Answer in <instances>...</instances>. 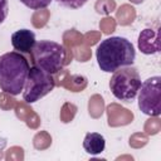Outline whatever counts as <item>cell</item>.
I'll return each instance as SVG.
<instances>
[{
    "label": "cell",
    "instance_id": "9",
    "mask_svg": "<svg viewBox=\"0 0 161 161\" xmlns=\"http://www.w3.org/2000/svg\"><path fill=\"white\" fill-rule=\"evenodd\" d=\"M14 49L21 54H29L35 44V34L29 29H19L11 34Z\"/></svg>",
    "mask_w": 161,
    "mask_h": 161
},
{
    "label": "cell",
    "instance_id": "7",
    "mask_svg": "<svg viewBox=\"0 0 161 161\" xmlns=\"http://www.w3.org/2000/svg\"><path fill=\"white\" fill-rule=\"evenodd\" d=\"M138 49L143 54H155L161 49L160 28H146L138 35Z\"/></svg>",
    "mask_w": 161,
    "mask_h": 161
},
{
    "label": "cell",
    "instance_id": "29",
    "mask_svg": "<svg viewBox=\"0 0 161 161\" xmlns=\"http://www.w3.org/2000/svg\"><path fill=\"white\" fill-rule=\"evenodd\" d=\"M60 5L69 8V9H78L80 6H83L88 0H57Z\"/></svg>",
    "mask_w": 161,
    "mask_h": 161
},
{
    "label": "cell",
    "instance_id": "32",
    "mask_svg": "<svg viewBox=\"0 0 161 161\" xmlns=\"http://www.w3.org/2000/svg\"><path fill=\"white\" fill-rule=\"evenodd\" d=\"M131 3H133V4H141V3H143V0H130Z\"/></svg>",
    "mask_w": 161,
    "mask_h": 161
},
{
    "label": "cell",
    "instance_id": "13",
    "mask_svg": "<svg viewBox=\"0 0 161 161\" xmlns=\"http://www.w3.org/2000/svg\"><path fill=\"white\" fill-rule=\"evenodd\" d=\"M104 112V99L101 94H93L88 101V113L92 118H99Z\"/></svg>",
    "mask_w": 161,
    "mask_h": 161
},
{
    "label": "cell",
    "instance_id": "33",
    "mask_svg": "<svg viewBox=\"0 0 161 161\" xmlns=\"http://www.w3.org/2000/svg\"><path fill=\"white\" fill-rule=\"evenodd\" d=\"M4 157V153H3V150H1V146H0V160Z\"/></svg>",
    "mask_w": 161,
    "mask_h": 161
},
{
    "label": "cell",
    "instance_id": "22",
    "mask_svg": "<svg viewBox=\"0 0 161 161\" xmlns=\"http://www.w3.org/2000/svg\"><path fill=\"white\" fill-rule=\"evenodd\" d=\"M147 142H148V135H146L145 132H136L130 137L128 145L132 148H141L146 146Z\"/></svg>",
    "mask_w": 161,
    "mask_h": 161
},
{
    "label": "cell",
    "instance_id": "1",
    "mask_svg": "<svg viewBox=\"0 0 161 161\" xmlns=\"http://www.w3.org/2000/svg\"><path fill=\"white\" fill-rule=\"evenodd\" d=\"M101 70L111 73L118 68L132 65L136 58L133 44L122 36H111L101 42L96 50Z\"/></svg>",
    "mask_w": 161,
    "mask_h": 161
},
{
    "label": "cell",
    "instance_id": "11",
    "mask_svg": "<svg viewBox=\"0 0 161 161\" xmlns=\"http://www.w3.org/2000/svg\"><path fill=\"white\" fill-rule=\"evenodd\" d=\"M87 86H88V79L82 74H68L60 84V87L70 92H82L86 89Z\"/></svg>",
    "mask_w": 161,
    "mask_h": 161
},
{
    "label": "cell",
    "instance_id": "19",
    "mask_svg": "<svg viewBox=\"0 0 161 161\" xmlns=\"http://www.w3.org/2000/svg\"><path fill=\"white\" fill-rule=\"evenodd\" d=\"M72 53H73V58H75L78 62H88L92 57V52H91L89 47L83 43L74 47L72 49Z\"/></svg>",
    "mask_w": 161,
    "mask_h": 161
},
{
    "label": "cell",
    "instance_id": "12",
    "mask_svg": "<svg viewBox=\"0 0 161 161\" xmlns=\"http://www.w3.org/2000/svg\"><path fill=\"white\" fill-rule=\"evenodd\" d=\"M135 19H136V9L130 4H122L116 10V20L122 26L132 24Z\"/></svg>",
    "mask_w": 161,
    "mask_h": 161
},
{
    "label": "cell",
    "instance_id": "8",
    "mask_svg": "<svg viewBox=\"0 0 161 161\" xmlns=\"http://www.w3.org/2000/svg\"><path fill=\"white\" fill-rule=\"evenodd\" d=\"M106 112H107V121L109 127L126 126L133 121V113L116 102L109 103L106 108Z\"/></svg>",
    "mask_w": 161,
    "mask_h": 161
},
{
    "label": "cell",
    "instance_id": "20",
    "mask_svg": "<svg viewBox=\"0 0 161 161\" xmlns=\"http://www.w3.org/2000/svg\"><path fill=\"white\" fill-rule=\"evenodd\" d=\"M94 9L98 14L108 15L116 10V1L114 0H97L94 4Z\"/></svg>",
    "mask_w": 161,
    "mask_h": 161
},
{
    "label": "cell",
    "instance_id": "18",
    "mask_svg": "<svg viewBox=\"0 0 161 161\" xmlns=\"http://www.w3.org/2000/svg\"><path fill=\"white\" fill-rule=\"evenodd\" d=\"M160 130H161V119L158 118V116H150V118L145 122L143 126L145 133L148 136H153L157 135Z\"/></svg>",
    "mask_w": 161,
    "mask_h": 161
},
{
    "label": "cell",
    "instance_id": "28",
    "mask_svg": "<svg viewBox=\"0 0 161 161\" xmlns=\"http://www.w3.org/2000/svg\"><path fill=\"white\" fill-rule=\"evenodd\" d=\"M40 117L38 116V113L35 112V111H33L31 112V114L26 118V121H25V123H26V126L29 127V128H31V130H36L39 126H40Z\"/></svg>",
    "mask_w": 161,
    "mask_h": 161
},
{
    "label": "cell",
    "instance_id": "24",
    "mask_svg": "<svg viewBox=\"0 0 161 161\" xmlns=\"http://www.w3.org/2000/svg\"><path fill=\"white\" fill-rule=\"evenodd\" d=\"M116 26H117V21L116 19H113L112 16H104L101 21H99V29L103 34H107L109 35L111 33H113L116 30Z\"/></svg>",
    "mask_w": 161,
    "mask_h": 161
},
{
    "label": "cell",
    "instance_id": "25",
    "mask_svg": "<svg viewBox=\"0 0 161 161\" xmlns=\"http://www.w3.org/2000/svg\"><path fill=\"white\" fill-rule=\"evenodd\" d=\"M16 104V99L13 97V94L8 93V92H1L0 93V108L4 111H9L11 108H14Z\"/></svg>",
    "mask_w": 161,
    "mask_h": 161
},
{
    "label": "cell",
    "instance_id": "26",
    "mask_svg": "<svg viewBox=\"0 0 161 161\" xmlns=\"http://www.w3.org/2000/svg\"><path fill=\"white\" fill-rule=\"evenodd\" d=\"M101 39V31H94V30H91V31H87L84 35H83V44L88 45V47H92L94 44H97Z\"/></svg>",
    "mask_w": 161,
    "mask_h": 161
},
{
    "label": "cell",
    "instance_id": "10",
    "mask_svg": "<svg viewBox=\"0 0 161 161\" xmlns=\"http://www.w3.org/2000/svg\"><path fill=\"white\" fill-rule=\"evenodd\" d=\"M106 147L104 137L97 132H88L83 140V148L89 155H98Z\"/></svg>",
    "mask_w": 161,
    "mask_h": 161
},
{
    "label": "cell",
    "instance_id": "27",
    "mask_svg": "<svg viewBox=\"0 0 161 161\" xmlns=\"http://www.w3.org/2000/svg\"><path fill=\"white\" fill-rule=\"evenodd\" d=\"M25 6H28L29 9H34V10H38V9H44L47 8L53 0H20Z\"/></svg>",
    "mask_w": 161,
    "mask_h": 161
},
{
    "label": "cell",
    "instance_id": "21",
    "mask_svg": "<svg viewBox=\"0 0 161 161\" xmlns=\"http://www.w3.org/2000/svg\"><path fill=\"white\" fill-rule=\"evenodd\" d=\"M14 109H15V114H16V117H18L20 121H24V122L26 121V118H28V117L31 114V112L34 111V109L29 106V103H26L25 101L16 102Z\"/></svg>",
    "mask_w": 161,
    "mask_h": 161
},
{
    "label": "cell",
    "instance_id": "16",
    "mask_svg": "<svg viewBox=\"0 0 161 161\" xmlns=\"http://www.w3.org/2000/svg\"><path fill=\"white\" fill-rule=\"evenodd\" d=\"M49 18H50V11H49L47 8H44V9H38V10H35V11L33 13V15H31V24H33L34 28L40 29V28H43V26L47 25Z\"/></svg>",
    "mask_w": 161,
    "mask_h": 161
},
{
    "label": "cell",
    "instance_id": "15",
    "mask_svg": "<svg viewBox=\"0 0 161 161\" xmlns=\"http://www.w3.org/2000/svg\"><path fill=\"white\" fill-rule=\"evenodd\" d=\"M50 145H52V136L47 131H39L33 137V146L35 150L43 151L49 148Z\"/></svg>",
    "mask_w": 161,
    "mask_h": 161
},
{
    "label": "cell",
    "instance_id": "4",
    "mask_svg": "<svg viewBox=\"0 0 161 161\" xmlns=\"http://www.w3.org/2000/svg\"><path fill=\"white\" fill-rule=\"evenodd\" d=\"M141 87V77L132 65L118 68L109 79V89L112 94L123 102H132Z\"/></svg>",
    "mask_w": 161,
    "mask_h": 161
},
{
    "label": "cell",
    "instance_id": "14",
    "mask_svg": "<svg viewBox=\"0 0 161 161\" xmlns=\"http://www.w3.org/2000/svg\"><path fill=\"white\" fill-rule=\"evenodd\" d=\"M82 43H83V35L78 30L69 29V30H65L63 33V45L65 48L73 49L74 47L82 44Z\"/></svg>",
    "mask_w": 161,
    "mask_h": 161
},
{
    "label": "cell",
    "instance_id": "3",
    "mask_svg": "<svg viewBox=\"0 0 161 161\" xmlns=\"http://www.w3.org/2000/svg\"><path fill=\"white\" fill-rule=\"evenodd\" d=\"M29 62L19 52H8L0 55V88L13 96L19 94L25 86Z\"/></svg>",
    "mask_w": 161,
    "mask_h": 161
},
{
    "label": "cell",
    "instance_id": "6",
    "mask_svg": "<svg viewBox=\"0 0 161 161\" xmlns=\"http://www.w3.org/2000/svg\"><path fill=\"white\" fill-rule=\"evenodd\" d=\"M138 107L147 116L161 114V77L155 75L141 83L138 89Z\"/></svg>",
    "mask_w": 161,
    "mask_h": 161
},
{
    "label": "cell",
    "instance_id": "5",
    "mask_svg": "<svg viewBox=\"0 0 161 161\" xmlns=\"http://www.w3.org/2000/svg\"><path fill=\"white\" fill-rule=\"evenodd\" d=\"M55 87V80L53 74L47 73L45 70L33 65L29 69L28 78L24 86L23 99L26 103H34L50 93Z\"/></svg>",
    "mask_w": 161,
    "mask_h": 161
},
{
    "label": "cell",
    "instance_id": "17",
    "mask_svg": "<svg viewBox=\"0 0 161 161\" xmlns=\"http://www.w3.org/2000/svg\"><path fill=\"white\" fill-rule=\"evenodd\" d=\"M78 107L70 102H65L63 103L62 108H60V113H59V118L63 123H69L73 121L74 116L77 114Z\"/></svg>",
    "mask_w": 161,
    "mask_h": 161
},
{
    "label": "cell",
    "instance_id": "23",
    "mask_svg": "<svg viewBox=\"0 0 161 161\" xmlns=\"http://www.w3.org/2000/svg\"><path fill=\"white\" fill-rule=\"evenodd\" d=\"M6 161H23L24 160V150L20 146H11L6 150L4 156Z\"/></svg>",
    "mask_w": 161,
    "mask_h": 161
},
{
    "label": "cell",
    "instance_id": "2",
    "mask_svg": "<svg viewBox=\"0 0 161 161\" xmlns=\"http://www.w3.org/2000/svg\"><path fill=\"white\" fill-rule=\"evenodd\" d=\"M29 54L33 65L50 74H55L57 72L67 67L73 59L72 49L47 39L35 42Z\"/></svg>",
    "mask_w": 161,
    "mask_h": 161
},
{
    "label": "cell",
    "instance_id": "30",
    "mask_svg": "<svg viewBox=\"0 0 161 161\" xmlns=\"http://www.w3.org/2000/svg\"><path fill=\"white\" fill-rule=\"evenodd\" d=\"M8 13H9L8 0H0V24L6 19Z\"/></svg>",
    "mask_w": 161,
    "mask_h": 161
},
{
    "label": "cell",
    "instance_id": "31",
    "mask_svg": "<svg viewBox=\"0 0 161 161\" xmlns=\"http://www.w3.org/2000/svg\"><path fill=\"white\" fill-rule=\"evenodd\" d=\"M133 160V157L132 156H119V157H117V160Z\"/></svg>",
    "mask_w": 161,
    "mask_h": 161
}]
</instances>
